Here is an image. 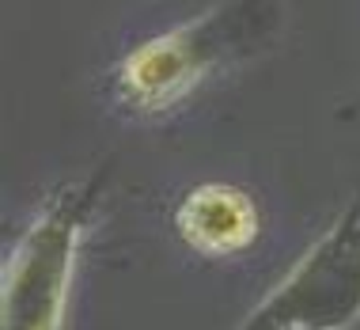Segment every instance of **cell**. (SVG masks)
<instances>
[{
    "mask_svg": "<svg viewBox=\"0 0 360 330\" xmlns=\"http://www.w3.org/2000/svg\"><path fill=\"white\" fill-rule=\"evenodd\" d=\"M281 27V0H220L205 15L133 46L114 65V95L133 114L171 110L212 72L262 53Z\"/></svg>",
    "mask_w": 360,
    "mask_h": 330,
    "instance_id": "obj_1",
    "label": "cell"
},
{
    "mask_svg": "<svg viewBox=\"0 0 360 330\" xmlns=\"http://www.w3.org/2000/svg\"><path fill=\"white\" fill-rule=\"evenodd\" d=\"M110 167L61 182L23 231L0 281V330H61L76 255L95 220Z\"/></svg>",
    "mask_w": 360,
    "mask_h": 330,
    "instance_id": "obj_2",
    "label": "cell"
},
{
    "mask_svg": "<svg viewBox=\"0 0 360 330\" xmlns=\"http://www.w3.org/2000/svg\"><path fill=\"white\" fill-rule=\"evenodd\" d=\"M360 319V198L236 330H345Z\"/></svg>",
    "mask_w": 360,
    "mask_h": 330,
    "instance_id": "obj_3",
    "label": "cell"
},
{
    "mask_svg": "<svg viewBox=\"0 0 360 330\" xmlns=\"http://www.w3.org/2000/svg\"><path fill=\"white\" fill-rule=\"evenodd\" d=\"M258 201L236 182H201L174 205V231L198 255H239L258 239Z\"/></svg>",
    "mask_w": 360,
    "mask_h": 330,
    "instance_id": "obj_4",
    "label": "cell"
}]
</instances>
